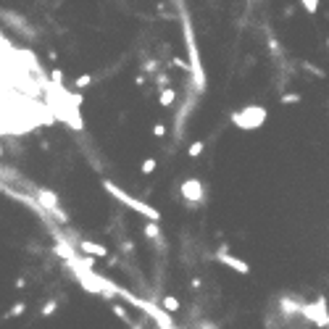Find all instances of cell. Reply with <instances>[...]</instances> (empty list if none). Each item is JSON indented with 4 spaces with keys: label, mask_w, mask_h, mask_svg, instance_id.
I'll use <instances>...</instances> for the list:
<instances>
[{
    "label": "cell",
    "mask_w": 329,
    "mask_h": 329,
    "mask_svg": "<svg viewBox=\"0 0 329 329\" xmlns=\"http://www.w3.org/2000/svg\"><path fill=\"white\" fill-rule=\"evenodd\" d=\"M153 134H155V137H166V134H169V126L158 121V124L153 126Z\"/></svg>",
    "instance_id": "484cf974"
},
{
    "label": "cell",
    "mask_w": 329,
    "mask_h": 329,
    "mask_svg": "<svg viewBox=\"0 0 329 329\" xmlns=\"http://www.w3.org/2000/svg\"><path fill=\"white\" fill-rule=\"evenodd\" d=\"M300 66H303L306 71H311L314 77H319V79H324L327 74H324V69H316V66H311V63H306V61H300Z\"/></svg>",
    "instance_id": "603a6c76"
},
{
    "label": "cell",
    "mask_w": 329,
    "mask_h": 329,
    "mask_svg": "<svg viewBox=\"0 0 329 329\" xmlns=\"http://www.w3.org/2000/svg\"><path fill=\"white\" fill-rule=\"evenodd\" d=\"M200 329H216V327H214L211 322H203V324H200Z\"/></svg>",
    "instance_id": "f546056e"
},
{
    "label": "cell",
    "mask_w": 329,
    "mask_h": 329,
    "mask_svg": "<svg viewBox=\"0 0 329 329\" xmlns=\"http://www.w3.org/2000/svg\"><path fill=\"white\" fill-rule=\"evenodd\" d=\"M300 316L306 322L316 324V327H329V311H327V298H316V303H303Z\"/></svg>",
    "instance_id": "5b68a950"
},
{
    "label": "cell",
    "mask_w": 329,
    "mask_h": 329,
    "mask_svg": "<svg viewBox=\"0 0 329 329\" xmlns=\"http://www.w3.org/2000/svg\"><path fill=\"white\" fill-rule=\"evenodd\" d=\"M171 66H174V69H185V71H187V58L174 56V58H171Z\"/></svg>",
    "instance_id": "4316f807"
},
{
    "label": "cell",
    "mask_w": 329,
    "mask_h": 329,
    "mask_svg": "<svg viewBox=\"0 0 329 329\" xmlns=\"http://www.w3.org/2000/svg\"><path fill=\"white\" fill-rule=\"evenodd\" d=\"M269 50H271V56H274V58H282V48H279L277 37H271V34H269Z\"/></svg>",
    "instance_id": "ffe728a7"
},
{
    "label": "cell",
    "mask_w": 329,
    "mask_h": 329,
    "mask_svg": "<svg viewBox=\"0 0 329 329\" xmlns=\"http://www.w3.org/2000/svg\"><path fill=\"white\" fill-rule=\"evenodd\" d=\"M300 5H303V11H308L311 16L319 11V0H300Z\"/></svg>",
    "instance_id": "7402d4cb"
},
{
    "label": "cell",
    "mask_w": 329,
    "mask_h": 329,
    "mask_svg": "<svg viewBox=\"0 0 329 329\" xmlns=\"http://www.w3.org/2000/svg\"><path fill=\"white\" fill-rule=\"evenodd\" d=\"M134 85H137V87H142V85H145V74L137 77V79H134Z\"/></svg>",
    "instance_id": "f1b7e54d"
},
{
    "label": "cell",
    "mask_w": 329,
    "mask_h": 329,
    "mask_svg": "<svg viewBox=\"0 0 329 329\" xmlns=\"http://www.w3.org/2000/svg\"><path fill=\"white\" fill-rule=\"evenodd\" d=\"M203 150H206V142H203V140H195V142L187 148V155H190V158H198V155L203 153Z\"/></svg>",
    "instance_id": "9a60e30c"
},
{
    "label": "cell",
    "mask_w": 329,
    "mask_h": 329,
    "mask_svg": "<svg viewBox=\"0 0 329 329\" xmlns=\"http://www.w3.org/2000/svg\"><path fill=\"white\" fill-rule=\"evenodd\" d=\"M142 71H148V74H155V71H158V61L155 58H148L142 63Z\"/></svg>",
    "instance_id": "cb8c5ba5"
},
{
    "label": "cell",
    "mask_w": 329,
    "mask_h": 329,
    "mask_svg": "<svg viewBox=\"0 0 329 329\" xmlns=\"http://www.w3.org/2000/svg\"><path fill=\"white\" fill-rule=\"evenodd\" d=\"M155 85H158V90H163V87H171V79H169V74H166V71H155Z\"/></svg>",
    "instance_id": "2e32d148"
},
{
    "label": "cell",
    "mask_w": 329,
    "mask_h": 329,
    "mask_svg": "<svg viewBox=\"0 0 329 329\" xmlns=\"http://www.w3.org/2000/svg\"><path fill=\"white\" fill-rule=\"evenodd\" d=\"M0 153H3V148H0Z\"/></svg>",
    "instance_id": "1f68e13d"
},
{
    "label": "cell",
    "mask_w": 329,
    "mask_h": 329,
    "mask_svg": "<svg viewBox=\"0 0 329 329\" xmlns=\"http://www.w3.org/2000/svg\"><path fill=\"white\" fill-rule=\"evenodd\" d=\"M195 100H198V93L193 90V93H190V100H187V103H182V108L177 111V118H174V121H177V137H182V129H185L187 116H190V111L195 108Z\"/></svg>",
    "instance_id": "9c48e42d"
},
{
    "label": "cell",
    "mask_w": 329,
    "mask_h": 329,
    "mask_svg": "<svg viewBox=\"0 0 329 329\" xmlns=\"http://www.w3.org/2000/svg\"><path fill=\"white\" fill-rule=\"evenodd\" d=\"M50 79H53V85H61V82H63V71L61 69H53L50 71Z\"/></svg>",
    "instance_id": "83f0119b"
},
{
    "label": "cell",
    "mask_w": 329,
    "mask_h": 329,
    "mask_svg": "<svg viewBox=\"0 0 329 329\" xmlns=\"http://www.w3.org/2000/svg\"><path fill=\"white\" fill-rule=\"evenodd\" d=\"M155 166H158V161H155V158H145L142 166H140V171H142L145 177H148V174H153V171H155Z\"/></svg>",
    "instance_id": "e0dca14e"
},
{
    "label": "cell",
    "mask_w": 329,
    "mask_h": 329,
    "mask_svg": "<svg viewBox=\"0 0 329 329\" xmlns=\"http://www.w3.org/2000/svg\"><path fill=\"white\" fill-rule=\"evenodd\" d=\"M53 311H58V298H50L48 303H45V306L40 308V316H42V319H48V316L53 314Z\"/></svg>",
    "instance_id": "5bb4252c"
},
{
    "label": "cell",
    "mask_w": 329,
    "mask_h": 329,
    "mask_svg": "<svg viewBox=\"0 0 329 329\" xmlns=\"http://www.w3.org/2000/svg\"><path fill=\"white\" fill-rule=\"evenodd\" d=\"M182 200H185V206L190 211H198V208L206 203V187L198 177H190V179L182 182Z\"/></svg>",
    "instance_id": "277c9868"
},
{
    "label": "cell",
    "mask_w": 329,
    "mask_h": 329,
    "mask_svg": "<svg viewBox=\"0 0 329 329\" xmlns=\"http://www.w3.org/2000/svg\"><path fill=\"white\" fill-rule=\"evenodd\" d=\"M24 311H26V303H16V306H11V308H8L5 319H16V316H21Z\"/></svg>",
    "instance_id": "d6986e66"
},
{
    "label": "cell",
    "mask_w": 329,
    "mask_h": 329,
    "mask_svg": "<svg viewBox=\"0 0 329 329\" xmlns=\"http://www.w3.org/2000/svg\"><path fill=\"white\" fill-rule=\"evenodd\" d=\"M74 85H77V90H85V87H90V85H93V74H82V77H77V82H74Z\"/></svg>",
    "instance_id": "44dd1931"
},
{
    "label": "cell",
    "mask_w": 329,
    "mask_h": 329,
    "mask_svg": "<svg viewBox=\"0 0 329 329\" xmlns=\"http://www.w3.org/2000/svg\"><path fill=\"white\" fill-rule=\"evenodd\" d=\"M303 303H306V300H300V298H295V295H282V298L277 300V306H279V311H282V319H295V316H300Z\"/></svg>",
    "instance_id": "52a82bcc"
},
{
    "label": "cell",
    "mask_w": 329,
    "mask_h": 329,
    "mask_svg": "<svg viewBox=\"0 0 329 329\" xmlns=\"http://www.w3.org/2000/svg\"><path fill=\"white\" fill-rule=\"evenodd\" d=\"M77 245H79L82 253L93 255V258H106V255H108V248H106V245H98V242H90V240H79Z\"/></svg>",
    "instance_id": "8fae6325"
},
{
    "label": "cell",
    "mask_w": 329,
    "mask_h": 329,
    "mask_svg": "<svg viewBox=\"0 0 329 329\" xmlns=\"http://www.w3.org/2000/svg\"><path fill=\"white\" fill-rule=\"evenodd\" d=\"M174 5L179 8V21H182V32H185V42H187V71H190V85L198 95L206 93V69L200 61V50H198V40H195V29H193V19L185 5V0H174Z\"/></svg>",
    "instance_id": "6da1fadb"
},
{
    "label": "cell",
    "mask_w": 329,
    "mask_h": 329,
    "mask_svg": "<svg viewBox=\"0 0 329 329\" xmlns=\"http://www.w3.org/2000/svg\"><path fill=\"white\" fill-rule=\"evenodd\" d=\"M158 103L163 106V108H171L177 103V90L174 87H163V90H158Z\"/></svg>",
    "instance_id": "7c38bea8"
},
{
    "label": "cell",
    "mask_w": 329,
    "mask_h": 329,
    "mask_svg": "<svg viewBox=\"0 0 329 329\" xmlns=\"http://www.w3.org/2000/svg\"><path fill=\"white\" fill-rule=\"evenodd\" d=\"M327 48H329V37H327Z\"/></svg>",
    "instance_id": "4dcf8cb0"
},
{
    "label": "cell",
    "mask_w": 329,
    "mask_h": 329,
    "mask_svg": "<svg viewBox=\"0 0 329 329\" xmlns=\"http://www.w3.org/2000/svg\"><path fill=\"white\" fill-rule=\"evenodd\" d=\"M103 190L111 198H116L118 203H124L126 208H132V211H137V214H142L148 221H161V211H155V208L150 206V203H145V200H137V198H132L129 193H124L118 185H113L111 179H103Z\"/></svg>",
    "instance_id": "7a4b0ae2"
},
{
    "label": "cell",
    "mask_w": 329,
    "mask_h": 329,
    "mask_svg": "<svg viewBox=\"0 0 329 329\" xmlns=\"http://www.w3.org/2000/svg\"><path fill=\"white\" fill-rule=\"evenodd\" d=\"M37 200H40V206H42V208H48L53 216H58L61 221H66V216H63V214H61V208H58V198L53 195L50 190H37Z\"/></svg>",
    "instance_id": "ba28073f"
},
{
    "label": "cell",
    "mask_w": 329,
    "mask_h": 329,
    "mask_svg": "<svg viewBox=\"0 0 329 329\" xmlns=\"http://www.w3.org/2000/svg\"><path fill=\"white\" fill-rule=\"evenodd\" d=\"M266 116H269V111L263 106H242L232 113V124L242 132H253V129H261Z\"/></svg>",
    "instance_id": "3957f363"
},
{
    "label": "cell",
    "mask_w": 329,
    "mask_h": 329,
    "mask_svg": "<svg viewBox=\"0 0 329 329\" xmlns=\"http://www.w3.org/2000/svg\"><path fill=\"white\" fill-rule=\"evenodd\" d=\"M142 234L148 237V240H150L158 250H161V248L166 250V240H163V234H161V229H158V221H145V224H142Z\"/></svg>",
    "instance_id": "30bf717a"
},
{
    "label": "cell",
    "mask_w": 329,
    "mask_h": 329,
    "mask_svg": "<svg viewBox=\"0 0 329 329\" xmlns=\"http://www.w3.org/2000/svg\"><path fill=\"white\" fill-rule=\"evenodd\" d=\"M161 308L166 311V314H177V311H179V300L174 295H163L161 298Z\"/></svg>",
    "instance_id": "4fadbf2b"
},
{
    "label": "cell",
    "mask_w": 329,
    "mask_h": 329,
    "mask_svg": "<svg viewBox=\"0 0 329 329\" xmlns=\"http://www.w3.org/2000/svg\"><path fill=\"white\" fill-rule=\"evenodd\" d=\"M282 103H285V106H295V103H300V100H303V98H300L298 93H282Z\"/></svg>",
    "instance_id": "ac0fdd59"
},
{
    "label": "cell",
    "mask_w": 329,
    "mask_h": 329,
    "mask_svg": "<svg viewBox=\"0 0 329 329\" xmlns=\"http://www.w3.org/2000/svg\"><path fill=\"white\" fill-rule=\"evenodd\" d=\"M216 261H219V263H224V266H229V269H234L237 274H250V266H248L245 261H240L237 255H232L226 245H221V248L216 250Z\"/></svg>",
    "instance_id": "8992f818"
},
{
    "label": "cell",
    "mask_w": 329,
    "mask_h": 329,
    "mask_svg": "<svg viewBox=\"0 0 329 329\" xmlns=\"http://www.w3.org/2000/svg\"><path fill=\"white\" fill-rule=\"evenodd\" d=\"M113 314H116L118 319H121V322L129 324V314H126V308H124V306H118V303H116V306H113Z\"/></svg>",
    "instance_id": "d4e9b609"
}]
</instances>
